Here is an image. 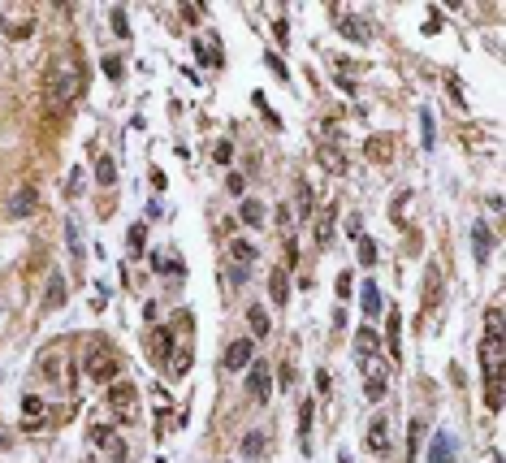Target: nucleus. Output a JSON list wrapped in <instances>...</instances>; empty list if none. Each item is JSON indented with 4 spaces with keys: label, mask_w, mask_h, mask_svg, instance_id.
Wrapping results in <instances>:
<instances>
[{
    "label": "nucleus",
    "mask_w": 506,
    "mask_h": 463,
    "mask_svg": "<svg viewBox=\"0 0 506 463\" xmlns=\"http://www.w3.org/2000/svg\"><path fill=\"white\" fill-rule=\"evenodd\" d=\"M359 264H377V243L372 238H359Z\"/></svg>",
    "instance_id": "32"
},
{
    "label": "nucleus",
    "mask_w": 506,
    "mask_h": 463,
    "mask_svg": "<svg viewBox=\"0 0 506 463\" xmlns=\"http://www.w3.org/2000/svg\"><path fill=\"white\" fill-rule=\"evenodd\" d=\"M269 66H273V74H277V78H282V83H286V78H290V74H286V66H282V57H269Z\"/></svg>",
    "instance_id": "41"
},
{
    "label": "nucleus",
    "mask_w": 506,
    "mask_h": 463,
    "mask_svg": "<svg viewBox=\"0 0 506 463\" xmlns=\"http://www.w3.org/2000/svg\"><path fill=\"white\" fill-rule=\"evenodd\" d=\"M104 70H108V78H121V61L117 57H104Z\"/></svg>",
    "instance_id": "39"
},
{
    "label": "nucleus",
    "mask_w": 506,
    "mask_h": 463,
    "mask_svg": "<svg viewBox=\"0 0 506 463\" xmlns=\"http://www.w3.org/2000/svg\"><path fill=\"white\" fill-rule=\"evenodd\" d=\"M359 303H364V316H377L381 312V290L372 282H364V295H359Z\"/></svg>",
    "instance_id": "25"
},
{
    "label": "nucleus",
    "mask_w": 506,
    "mask_h": 463,
    "mask_svg": "<svg viewBox=\"0 0 506 463\" xmlns=\"http://www.w3.org/2000/svg\"><path fill=\"white\" fill-rule=\"evenodd\" d=\"M95 182H100V186L117 182V161H113V156H95Z\"/></svg>",
    "instance_id": "19"
},
{
    "label": "nucleus",
    "mask_w": 506,
    "mask_h": 463,
    "mask_svg": "<svg viewBox=\"0 0 506 463\" xmlns=\"http://www.w3.org/2000/svg\"><path fill=\"white\" fill-rule=\"evenodd\" d=\"M65 238H70V260L83 264V234H78V221H74V217L65 221Z\"/></svg>",
    "instance_id": "22"
},
{
    "label": "nucleus",
    "mask_w": 506,
    "mask_h": 463,
    "mask_svg": "<svg viewBox=\"0 0 506 463\" xmlns=\"http://www.w3.org/2000/svg\"><path fill=\"white\" fill-rule=\"evenodd\" d=\"M65 299H70V286H65V277H52L48 282V295H43V312H57Z\"/></svg>",
    "instance_id": "17"
},
{
    "label": "nucleus",
    "mask_w": 506,
    "mask_h": 463,
    "mask_svg": "<svg viewBox=\"0 0 506 463\" xmlns=\"http://www.w3.org/2000/svg\"><path fill=\"white\" fill-rule=\"evenodd\" d=\"M148 342H152V359H156V364H165V359L173 355V333H169V329H152Z\"/></svg>",
    "instance_id": "15"
},
{
    "label": "nucleus",
    "mask_w": 506,
    "mask_h": 463,
    "mask_svg": "<svg viewBox=\"0 0 506 463\" xmlns=\"http://www.w3.org/2000/svg\"><path fill=\"white\" fill-rule=\"evenodd\" d=\"M368 446H372V455H385V451H389V420H385V416H372V424H368Z\"/></svg>",
    "instance_id": "12"
},
{
    "label": "nucleus",
    "mask_w": 506,
    "mask_h": 463,
    "mask_svg": "<svg viewBox=\"0 0 506 463\" xmlns=\"http://www.w3.org/2000/svg\"><path fill=\"white\" fill-rule=\"evenodd\" d=\"M0 26H5V35L9 39H26L30 30H35V18L18 5V9H5V18H0Z\"/></svg>",
    "instance_id": "6"
},
{
    "label": "nucleus",
    "mask_w": 506,
    "mask_h": 463,
    "mask_svg": "<svg viewBox=\"0 0 506 463\" xmlns=\"http://www.w3.org/2000/svg\"><path fill=\"white\" fill-rule=\"evenodd\" d=\"M295 204H299V217L307 221L312 217V186H299V195H295Z\"/></svg>",
    "instance_id": "31"
},
{
    "label": "nucleus",
    "mask_w": 506,
    "mask_h": 463,
    "mask_svg": "<svg viewBox=\"0 0 506 463\" xmlns=\"http://www.w3.org/2000/svg\"><path fill=\"white\" fill-rule=\"evenodd\" d=\"M108 22H113V30H117L121 39L130 35V18H126V9H113V13H108Z\"/></svg>",
    "instance_id": "33"
},
{
    "label": "nucleus",
    "mask_w": 506,
    "mask_h": 463,
    "mask_svg": "<svg viewBox=\"0 0 506 463\" xmlns=\"http://www.w3.org/2000/svg\"><path fill=\"white\" fill-rule=\"evenodd\" d=\"M269 290H273V303H277V308H282V303L290 299V290H286V273H282V268H273V273H269Z\"/></svg>",
    "instance_id": "24"
},
{
    "label": "nucleus",
    "mask_w": 506,
    "mask_h": 463,
    "mask_svg": "<svg viewBox=\"0 0 506 463\" xmlns=\"http://www.w3.org/2000/svg\"><path fill=\"white\" fill-rule=\"evenodd\" d=\"M420 130H424V148H433V113L429 108L420 113Z\"/></svg>",
    "instance_id": "35"
},
{
    "label": "nucleus",
    "mask_w": 506,
    "mask_h": 463,
    "mask_svg": "<svg viewBox=\"0 0 506 463\" xmlns=\"http://www.w3.org/2000/svg\"><path fill=\"white\" fill-rule=\"evenodd\" d=\"M238 217H242V226H264V204H255V199H242V208H238Z\"/></svg>",
    "instance_id": "21"
},
{
    "label": "nucleus",
    "mask_w": 506,
    "mask_h": 463,
    "mask_svg": "<svg viewBox=\"0 0 506 463\" xmlns=\"http://www.w3.org/2000/svg\"><path fill=\"white\" fill-rule=\"evenodd\" d=\"M108 407L117 411L121 420H130V416H135V407H139V390L126 386V381H113V386H108Z\"/></svg>",
    "instance_id": "4"
},
{
    "label": "nucleus",
    "mask_w": 506,
    "mask_h": 463,
    "mask_svg": "<svg viewBox=\"0 0 506 463\" xmlns=\"http://www.w3.org/2000/svg\"><path fill=\"white\" fill-rule=\"evenodd\" d=\"M225 186H230V195H242V186H247V182H242V173H230Z\"/></svg>",
    "instance_id": "38"
},
{
    "label": "nucleus",
    "mask_w": 506,
    "mask_h": 463,
    "mask_svg": "<svg viewBox=\"0 0 506 463\" xmlns=\"http://www.w3.org/2000/svg\"><path fill=\"white\" fill-rule=\"evenodd\" d=\"M316 161L329 169V173H338L342 165H347V156H342V148H333V143H320V148H316Z\"/></svg>",
    "instance_id": "18"
},
{
    "label": "nucleus",
    "mask_w": 506,
    "mask_h": 463,
    "mask_svg": "<svg viewBox=\"0 0 506 463\" xmlns=\"http://www.w3.org/2000/svg\"><path fill=\"white\" fill-rule=\"evenodd\" d=\"M347 230H351V234H359V230H364V221H359V213H351V217H347Z\"/></svg>",
    "instance_id": "45"
},
{
    "label": "nucleus",
    "mask_w": 506,
    "mask_h": 463,
    "mask_svg": "<svg viewBox=\"0 0 506 463\" xmlns=\"http://www.w3.org/2000/svg\"><path fill=\"white\" fill-rule=\"evenodd\" d=\"M338 295H342V299L351 295V273H342V277H338Z\"/></svg>",
    "instance_id": "43"
},
{
    "label": "nucleus",
    "mask_w": 506,
    "mask_h": 463,
    "mask_svg": "<svg viewBox=\"0 0 506 463\" xmlns=\"http://www.w3.org/2000/svg\"><path fill=\"white\" fill-rule=\"evenodd\" d=\"M230 282H234V286H242V282H247V268L234 264V268H230Z\"/></svg>",
    "instance_id": "42"
},
{
    "label": "nucleus",
    "mask_w": 506,
    "mask_h": 463,
    "mask_svg": "<svg viewBox=\"0 0 506 463\" xmlns=\"http://www.w3.org/2000/svg\"><path fill=\"white\" fill-rule=\"evenodd\" d=\"M398 333H402V316H398V312H389V325H385V351H389V364H398V359H402V342H398Z\"/></svg>",
    "instance_id": "13"
},
{
    "label": "nucleus",
    "mask_w": 506,
    "mask_h": 463,
    "mask_svg": "<svg viewBox=\"0 0 506 463\" xmlns=\"http://www.w3.org/2000/svg\"><path fill=\"white\" fill-rule=\"evenodd\" d=\"M338 30H342L351 43H368V39H372V26H368L364 18H355V13H338Z\"/></svg>",
    "instance_id": "7"
},
{
    "label": "nucleus",
    "mask_w": 506,
    "mask_h": 463,
    "mask_svg": "<svg viewBox=\"0 0 506 463\" xmlns=\"http://www.w3.org/2000/svg\"><path fill=\"white\" fill-rule=\"evenodd\" d=\"M143 243H148V226L130 230V255H143Z\"/></svg>",
    "instance_id": "30"
},
{
    "label": "nucleus",
    "mask_w": 506,
    "mask_h": 463,
    "mask_svg": "<svg viewBox=\"0 0 506 463\" xmlns=\"http://www.w3.org/2000/svg\"><path fill=\"white\" fill-rule=\"evenodd\" d=\"M264 446H269V433L264 428H251V433L242 437V459H264Z\"/></svg>",
    "instance_id": "16"
},
{
    "label": "nucleus",
    "mask_w": 506,
    "mask_h": 463,
    "mask_svg": "<svg viewBox=\"0 0 506 463\" xmlns=\"http://www.w3.org/2000/svg\"><path fill=\"white\" fill-rule=\"evenodd\" d=\"M87 377L95 386H113V381H117V355H113V346L104 338L87 346Z\"/></svg>",
    "instance_id": "2"
},
{
    "label": "nucleus",
    "mask_w": 506,
    "mask_h": 463,
    "mask_svg": "<svg viewBox=\"0 0 506 463\" xmlns=\"http://www.w3.org/2000/svg\"><path fill=\"white\" fill-rule=\"evenodd\" d=\"M385 390H389V368L377 355H364V394H368V403H381Z\"/></svg>",
    "instance_id": "3"
},
{
    "label": "nucleus",
    "mask_w": 506,
    "mask_h": 463,
    "mask_svg": "<svg viewBox=\"0 0 506 463\" xmlns=\"http://www.w3.org/2000/svg\"><path fill=\"white\" fill-rule=\"evenodd\" d=\"M424 282H429V286H424V303L433 308V303H437V282H442V268L429 264V277H424Z\"/></svg>",
    "instance_id": "29"
},
{
    "label": "nucleus",
    "mask_w": 506,
    "mask_h": 463,
    "mask_svg": "<svg viewBox=\"0 0 506 463\" xmlns=\"http://www.w3.org/2000/svg\"><path fill=\"white\" fill-rule=\"evenodd\" d=\"M78 91H83V74H78V66H52V70H48L43 95H48V104H52V108L74 104Z\"/></svg>",
    "instance_id": "1"
},
{
    "label": "nucleus",
    "mask_w": 506,
    "mask_h": 463,
    "mask_svg": "<svg viewBox=\"0 0 506 463\" xmlns=\"http://www.w3.org/2000/svg\"><path fill=\"white\" fill-rule=\"evenodd\" d=\"M35 204H39L35 186H18V190H13V199H9V217H13V221H22V217L35 213Z\"/></svg>",
    "instance_id": "9"
},
{
    "label": "nucleus",
    "mask_w": 506,
    "mask_h": 463,
    "mask_svg": "<svg viewBox=\"0 0 506 463\" xmlns=\"http://www.w3.org/2000/svg\"><path fill=\"white\" fill-rule=\"evenodd\" d=\"M230 251H234V260H238L242 268H247V264L255 260V247L247 243V238H234V243H230Z\"/></svg>",
    "instance_id": "26"
},
{
    "label": "nucleus",
    "mask_w": 506,
    "mask_h": 463,
    "mask_svg": "<svg viewBox=\"0 0 506 463\" xmlns=\"http://www.w3.org/2000/svg\"><path fill=\"white\" fill-rule=\"evenodd\" d=\"M307 428H312V403L303 398V407H299V433L307 437Z\"/></svg>",
    "instance_id": "36"
},
{
    "label": "nucleus",
    "mask_w": 506,
    "mask_h": 463,
    "mask_svg": "<svg viewBox=\"0 0 506 463\" xmlns=\"http://www.w3.org/2000/svg\"><path fill=\"white\" fill-rule=\"evenodd\" d=\"M247 368H251V377H247V390H251V398H255V403H269V390H273L269 364H264V359H251Z\"/></svg>",
    "instance_id": "5"
},
{
    "label": "nucleus",
    "mask_w": 506,
    "mask_h": 463,
    "mask_svg": "<svg viewBox=\"0 0 506 463\" xmlns=\"http://www.w3.org/2000/svg\"><path fill=\"white\" fill-rule=\"evenodd\" d=\"M251 338H234L230 346H225V368H247L251 364Z\"/></svg>",
    "instance_id": "10"
},
{
    "label": "nucleus",
    "mask_w": 506,
    "mask_h": 463,
    "mask_svg": "<svg viewBox=\"0 0 506 463\" xmlns=\"http://www.w3.org/2000/svg\"><path fill=\"white\" fill-rule=\"evenodd\" d=\"M316 390H320V394H329V373H324V368L316 373Z\"/></svg>",
    "instance_id": "44"
},
{
    "label": "nucleus",
    "mask_w": 506,
    "mask_h": 463,
    "mask_svg": "<svg viewBox=\"0 0 506 463\" xmlns=\"http://www.w3.org/2000/svg\"><path fill=\"white\" fill-rule=\"evenodd\" d=\"M22 416H43V398L39 394H26L22 398Z\"/></svg>",
    "instance_id": "34"
},
{
    "label": "nucleus",
    "mask_w": 506,
    "mask_h": 463,
    "mask_svg": "<svg viewBox=\"0 0 506 463\" xmlns=\"http://www.w3.org/2000/svg\"><path fill=\"white\" fill-rule=\"evenodd\" d=\"M450 459H454V437H450V433H437V437H433V459H429V463H450Z\"/></svg>",
    "instance_id": "20"
},
{
    "label": "nucleus",
    "mask_w": 506,
    "mask_h": 463,
    "mask_svg": "<svg viewBox=\"0 0 506 463\" xmlns=\"http://www.w3.org/2000/svg\"><path fill=\"white\" fill-rule=\"evenodd\" d=\"M489 251H494V234H489L485 221H476V226H471V255H476V264L489 260Z\"/></svg>",
    "instance_id": "11"
},
{
    "label": "nucleus",
    "mask_w": 506,
    "mask_h": 463,
    "mask_svg": "<svg viewBox=\"0 0 506 463\" xmlns=\"http://www.w3.org/2000/svg\"><path fill=\"white\" fill-rule=\"evenodd\" d=\"M212 156H217V165H230V143H217V152H212Z\"/></svg>",
    "instance_id": "40"
},
{
    "label": "nucleus",
    "mask_w": 506,
    "mask_h": 463,
    "mask_svg": "<svg viewBox=\"0 0 506 463\" xmlns=\"http://www.w3.org/2000/svg\"><path fill=\"white\" fill-rule=\"evenodd\" d=\"M333 226H338V204H329V208L320 213V221H316V243H320V247L333 243Z\"/></svg>",
    "instance_id": "14"
},
{
    "label": "nucleus",
    "mask_w": 506,
    "mask_h": 463,
    "mask_svg": "<svg viewBox=\"0 0 506 463\" xmlns=\"http://www.w3.org/2000/svg\"><path fill=\"white\" fill-rule=\"evenodd\" d=\"M91 442H95V446H104L108 459H126V442L113 433L108 424H91Z\"/></svg>",
    "instance_id": "8"
},
{
    "label": "nucleus",
    "mask_w": 506,
    "mask_h": 463,
    "mask_svg": "<svg viewBox=\"0 0 506 463\" xmlns=\"http://www.w3.org/2000/svg\"><path fill=\"white\" fill-rule=\"evenodd\" d=\"M377 346H381V342H377V329H372V325H364V329L355 333V351H359V359H364V355H372Z\"/></svg>",
    "instance_id": "23"
},
{
    "label": "nucleus",
    "mask_w": 506,
    "mask_h": 463,
    "mask_svg": "<svg viewBox=\"0 0 506 463\" xmlns=\"http://www.w3.org/2000/svg\"><path fill=\"white\" fill-rule=\"evenodd\" d=\"M247 321H251V333H255V338H269V312H264V308H251Z\"/></svg>",
    "instance_id": "27"
},
{
    "label": "nucleus",
    "mask_w": 506,
    "mask_h": 463,
    "mask_svg": "<svg viewBox=\"0 0 506 463\" xmlns=\"http://www.w3.org/2000/svg\"><path fill=\"white\" fill-rule=\"evenodd\" d=\"M368 156H372V161H389V156H394V148H389V139H368Z\"/></svg>",
    "instance_id": "28"
},
{
    "label": "nucleus",
    "mask_w": 506,
    "mask_h": 463,
    "mask_svg": "<svg viewBox=\"0 0 506 463\" xmlns=\"http://www.w3.org/2000/svg\"><path fill=\"white\" fill-rule=\"evenodd\" d=\"M169 359H173V373H186V368H191V351H186V346L177 351V355H169Z\"/></svg>",
    "instance_id": "37"
}]
</instances>
